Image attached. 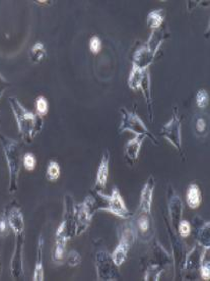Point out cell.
Instances as JSON below:
<instances>
[{
	"label": "cell",
	"instance_id": "34",
	"mask_svg": "<svg viewBox=\"0 0 210 281\" xmlns=\"http://www.w3.org/2000/svg\"><path fill=\"white\" fill-rule=\"evenodd\" d=\"M81 260L82 259H81L80 254L77 252H75V251H71L69 253V255L67 256V263L70 266H76V265H78L81 263Z\"/></svg>",
	"mask_w": 210,
	"mask_h": 281
},
{
	"label": "cell",
	"instance_id": "23",
	"mask_svg": "<svg viewBox=\"0 0 210 281\" xmlns=\"http://www.w3.org/2000/svg\"><path fill=\"white\" fill-rule=\"evenodd\" d=\"M46 56H47V52H46V49L42 43H36L32 47L31 52H30V58H31L32 62L39 63V62L43 61Z\"/></svg>",
	"mask_w": 210,
	"mask_h": 281
},
{
	"label": "cell",
	"instance_id": "11",
	"mask_svg": "<svg viewBox=\"0 0 210 281\" xmlns=\"http://www.w3.org/2000/svg\"><path fill=\"white\" fill-rule=\"evenodd\" d=\"M169 210L172 224L175 227V229H178L179 223L182 220L183 204L180 197L176 194L175 191H172V194L169 199Z\"/></svg>",
	"mask_w": 210,
	"mask_h": 281
},
{
	"label": "cell",
	"instance_id": "20",
	"mask_svg": "<svg viewBox=\"0 0 210 281\" xmlns=\"http://www.w3.org/2000/svg\"><path fill=\"white\" fill-rule=\"evenodd\" d=\"M186 201L188 206L191 209H197L201 202H202V198H201V192L200 189L198 188L197 184H190L189 189L187 191V195H186Z\"/></svg>",
	"mask_w": 210,
	"mask_h": 281
},
{
	"label": "cell",
	"instance_id": "26",
	"mask_svg": "<svg viewBox=\"0 0 210 281\" xmlns=\"http://www.w3.org/2000/svg\"><path fill=\"white\" fill-rule=\"evenodd\" d=\"M163 21H164V14H163V10L161 9L151 11L147 16V25L152 30H158L163 24Z\"/></svg>",
	"mask_w": 210,
	"mask_h": 281
},
{
	"label": "cell",
	"instance_id": "27",
	"mask_svg": "<svg viewBox=\"0 0 210 281\" xmlns=\"http://www.w3.org/2000/svg\"><path fill=\"white\" fill-rule=\"evenodd\" d=\"M60 176V166L57 162L51 161L47 169V177L50 181H55Z\"/></svg>",
	"mask_w": 210,
	"mask_h": 281
},
{
	"label": "cell",
	"instance_id": "33",
	"mask_svg": "<svg viewBox=\"0 0 210 281\" xmlns=\"http://www.w3.org/2000/svg\"><path fill=\"white\" fill-rule=\"evenodd\" d=\"M90 49L94 54H98L102 49V42L100 38L97 36H94L90 41Z\"/></svg>",
	"mask_w": 210,
	"mask_h": 281
},
{
	"label": "cell",
	"instance_id": "10",
	"mask_svg": "<svg viewBox=\"0 0 210 281\" xmlns=\"http://www.w3.org/2000/svg\"><path fill=\"white\" fill-rule=\"evenodd\" d=\"M22 246L23 235L17 236L15 250L11 259V274L14 278H19L22 275Z\"/></svg>",
	"mask_w": 210,
	"mask_h": 281
},
{
	"label": "cell",
	"instance_id": "30",
	"mask_svg": "<svg viewBox=\"0 0 210 281\" xmlns=\"http://www.w3.org/2000/svg\"><path fill=\"white\" fill-rule=\"evenodd\" d=\"M208 101H209L208 93L204 90H200L196 95V103L198 107L204 109L208 105Z\"/></svg>",
	"mask_w": 210,
	"mask_h": 281
},
{
	"label": "cell",
	"instance_id": "32",
	"mask_svg": "<svg viewBox=\"0 0 210 281\" xmlns=\"http://www.w3.org/2000/svg\"><path fill=\"white\" fill-rule=\"evenodd\" d=\"M178 230L183 238H187L191 233V225L186 220H181L178 226Z\"/></svg>",
	"mask_w": 210,
	"mask_h": 281
},
{
	"label": "cell",
	"instance_id": "5",
	"mask_svg": "<svg viewBox=\"0 0 210 281\" xmlns=\"http://www.w3.org/2000/svg\"><path fill=\"white\" fill-rule=\"evenodd\" d=\"M135 238L136 237H135L133 227L131 225V222L122 226L119 245L117 246V248L111 255L113 261L115 262V264L117 266L122 265L125 262V260L127 259L128 252H129L131 246L133 245Z\"/></svg>",
	"mask_w": 210,
	"mask_h": 281
},
{
	"label": "cell",
	"instance_id": "28",
	"mask_svg": "<svg viewBox=\"0 0 210 281\" xmlns=\"http://www.w3.org/2000/svg\"><path fill=\"white\" fill-rule=\"evenodd\" d=\"M36 109L37 112L39 114V116H45L48 111H49V105H48V101L44 96H40L37 98L36 101Z\"/></svg>",
	"mask_w": 210,
	"mask_h": 281
},
{
	"label": "cell",
	"instance_id": "24",
	"mask_svg": "<svg viewBox=\"0 0 210 281\" xmlns=\"http://www.w3.org/2000/svg\"><path fill=\"white\" fill-rule=\"evenodd\" d=\"M145 71L146 69H140L133 65L131 74H130V78H129V87L132 90L139 89V86H140V83H141V80H142V77H143V74Z\"/></svg>",
	"mask_w": 210,
	"mask_h": 281
},
{
	"label": "cell",
	"instance_id": "7",
	"mask_svg": "<svg viewBox=\"0 0 210 281\" xmlns=\"http://www.w3.org/2000/svg\"><path fill=\"white\" fill-rule=\"evenodd\" d=\"M96 200L93 197H88L85 202L76 208L75 219V235L80 236L89 227L94 213L97 211Z\"/></svg>",
	"mask_w": 210,
	"mask_h": 281
},
{
	"label": "cell",
	"instance_id": "8",
	"mask_svg": "<svg viewBox=\"0 0 210 281\" xmlns=\"http://www.w3.org/2000/svg\"><path fill=\"white\" fill-rule=\"evenodd\" d=\"M117 267L107 252H100L97 255V273L100 280H118L120 275Z\"/></svg>",
	"mask_w": 210,
	"mask_h": 281
},
{
	"label": "cell",
	"instance_id": "15",
	"mask_svg": "<svg viewBox=\"0 0 210 281\" xmlns=\"http://www.w3.org/2000/svg\"><path fill=\"white\" fill-rule=\"evenodd\" d=\"M145 136H136L133 140H129L125 147V158L130 165H133L139 156V151Z\"/></svg>",
	"mask_w": 210,
	"mask_h": 281
},
{
	"label": "cell",
	"instance_id": "19",
	"mask_svg": "<svg viewBox=\"0 0 210 281\" xmlns=\"http://www.w3.org/2000/svg\"><path fill=\"white\" fill-rule=\"evenodd\" d=\"M209 131V119L206 114H198L194 119V132L197 137L205 138Z\"/></svg>",
	"mask_w": 210,
	"mask_h": 281
},
{
	"label": "cell",
	"instance_id": "22",
	"mask_svg": "<svg viewBox=\"0 0 210 281\" xmlns=\"http://www.w3.org/2000/svg\"><path fill=\"white\" fill-rule=\"evenodd\" d=\"M42 251H43V240L39 241V246H38V256H37V263L35 267V272H34V280L42 281L44 280V269H43V264H42Z\"/></svg>",
	"mask_w": 210,
	"mask_h": 281
},
{
	"label": "cell",
	"instance_id": "3",
	"mask_svg": "<svg viewBox=\"0 0 210 281\" xmlns=\"http://www.w3.org/2000/svg\"><path fill=\"white\" fill-rule=\"evenodd\" d=\"M131 225L135 237L143 243L150 242L154 237V223L150 212L137 210L132 217Z\"/></svg>",
	"mask_w": 210,
	"mask_h": 281
},
{
	"label": "cell",
	"instance_id": "1",
	"mask_svg": "<svg viewBox=\"0 0 210 281\" xmlns=\"http://www.w3.org/2000/svg\"><path fill=\"white\" fill-rule=\"evenodd\" d=\"M9 104L17 122L19 134L21 135L23 140L31 143L42 131L43 119L23 108V106L15 97L9 98Z\"/></svg>",
	"mask_w": 210,
	"mask_h": 281
},
{
	"label": "cell",
	"instance_id": "21",
	"mask_svg": "<svg viewBox=\"0 0 210 281\" xmlns=\"http://www.w3.org/2000/svg\"><path fill=\"white\" fill-rule=\"evenodd\" d=\"M67 239L66 238H57L56 245L53 251V261L55 263H62L64 260V253H65V246H66Z\"/></svg>",
	"mask_w": 210,
	"mask_h": 281
},
{
	"label": "cell",
	"instance_id": "37",
	"mask_svg": "<svg viewBox=\"0 0 210 281\" xmlns=\"http://www.w3.org/2000/svg\"><path fill=\"white\" fill-rule=\"evenodd\" d=\"M9 86V84L2 78V76L0 75V98L2 97L3 93H4V90Z\"/></svg>",
	"mask_w": 210,
	"mask_h": 281
},
{
	"label": "cell",
	"instance_id": "14",
	"mask_svg": "<svg viewBox=\"0 0 210 281\" xmlns=\"http://www.w3.org/2000/svg\"><path fill=\"white\" fill-rule=\"evenodd\" d=\"M154 186H155L154 178H153V176H149V178L147 179V181L144 184L143 190L141 192V198H140V203H139L138 210L145 211V212H150Z\"/></svg>",
	"mask_w": 210,
	"mask_h": 281
},
{
	"label": "cell",
	"instance_id": "6",
	"mask_svg": "<svg viewBox=\"0 0 210 281\" xmlns=\"http://www.w3.org/2000/svg\"><path fill=\"white\" fill-rule=\"evenodd\" d=\"M121 114H122V122L120 126V132L129 131L131 133H134L136 136H145L149 138L154 144H158L155 137L151 135L148 129L144 126L143 122L135 113L129 112L126 108H122Z\"/></svg>",
	"mask_w": 210,
	"mask_h": 281
},
{
	"label": "cell",
	"instance_id": "4",
	"mask_svg": "<svg viewBox=\"0 0 210 281\" xmlns=\"http://www.w3.org/2000/svg\"><path fill=\"white\" fill-rule=\"evenodd\" d=\"M98 195L100 198L105 202L103 206L99 207L98 210H103V211H108L116 216H119L124 219H129L131 218V213L127 209L124 200L122 199V196L117 188L113 189L112 195L111 196H106L103 193L98 192Z\"/></svg>",
	"mask_w": 210,
	"mask_h": 281
},
{
	"label": "cell",
	"instance_id": "31",
	"mask_svg": "<svg viewBox=\"0 0 210 281\" xmlns=\"http://www.w3.org/2000/svg\"><path fill=\"white\" fill-rule=\"evenodd\" d=\"M36 163H37L36 158L32 153H27L23 156V165L27 170H30V171L34 170L36 167Z\"/></svg>",
	"mask_w": 210,
	"mask_h": 281
},
{
	"label": "cell",
	"instance_id": "12",
	"mask_svg": "<svg viewBox=\"0 0 210 281\" xmlns=\"http://www.w3.org/2000/svg\"><path fill=\"white\" fill-rule=\"evenodd\" d=\"M207 251L208 250L202 248L200 245L197 247H194L190 251V253L186 256L185 265H184L185 270H188V271L197 270L201 266V263L204 259V255L206 254Z\"/></svg>",
	"mask_w": 210,
	"mask_h": 281
},
{
	"label": "cell",
	"instance_id": "35",
	"mask_svg": "<svg viewBox=\"0 0 210 281\" xmlns=\"http://www.w3.org/2000/svg\"><path fill=\"white\" fill-rule=\"evenodd\" d=\"M200 273H201V277L204 279V280H209L210 278V265L209 262L206 261L204 262V259L201 263V266H200Z\"/></svg>",
	"mask_w": 210,
	"mask_h": 281
},
{
	"label": "cell",
	"instance_id": "29",
	"mask_svg": "<svg viewBox=\"0 0 210 281\" xmlns=\"http://www.w3.org/2000/svg\"><path fill=\"white\" fill-rule=\"evenodd\" d=\"M162 271L159 265H150L146 271L145 280H159Z\"/></svg>",
	"mask_w": 210,
	"mask_h": 281
},
{
	"label": "cell",
	"instance_id": "36",
	"mask_svg": "<svg viewBox=\"0 0 210 281\" xmlns=\"http://www.w3.org/2000/svg\"><path fill=\"white\" fill-rule=\"evenodd\" d=\"M8 221L5 215L0 216V237H6L8 235Z\"/></svg>",
	"mask_w": 210,
	"mask_h": 281
},
{
	"label": "cell",
	"instance_id": "18",
	"mask_svg": "<svg viewBox=\"0 0 210 281\" xmlns=\"http://www.w3.org/2000/svg\"><path fill=\"white\" fill-rule=\"evenodd\" d=\"M109 161H110V154H109V151H107L104 154V157L102 159V162L99 166L98 173H97L96 186L99 188V190H104L107 184L108 173H109Z\"/></svg>",
	"mask_w": 210,
	"mask_h": 281
},
{
	"label": "cell",
	"instance_id": "25",
	"mask_svg": "<svg viewBox=\"0 0 210 281\" xmlns=\"http://www.w3.org/2000/svg\"><path fill=\"white\" fill-rule=\"evenodd\" d=\"M197 239L199 245L202 248L209 250V222L203 223L202 226L198 229Z\"/></svg>",
	"mask_w": 210,
	"mask_h": 281
},
{
	"label": "cell",
	"instance_id": "16",
	"mask_svg": "<svg viewBox=\"0 0 210 281\" xmlns=\"http://www.w3.org/2000/svg\"><path fill=\"white\" fill-rule=\"evenodd\" d=\"M7 217V221L8 224L10 226V228L13 230V232L16 236L22 235L23 230H24V220H23V216L20 212V210L18 208H11L8 211V214L6 215Z\"/></svg>",
	"mask_w": 210,
	"mask_h": 281
},
{
	"label": "cell",
	"instance_id": "17",
	"mask_svg": "<svg viewBox=\"0 0 210 281\" xmlns=\"http://www.w3.org/2000/svg\"><path fill=\"white\" fill-rule=\"evenodd\" d=\"M139 89L142 90L143 92V95H144V98H145V101H146V104L148 106V112H149V115H150V119L152 121V118H153V113H152V99H151V86H150V77H149V73L148 71L146 69L143 74V77H142V80H141V83H140V86H139Z\"/></svg>",
	"mask_w": 210,
	"mask_h": 281
},
{
	"label": "cell",
	"instance_id": "9",
	"mask_svg": "<svg viewBox=\"0 0 210 281\" xmlns=\"http://www.w3.org/2000/svg\"><path fill=\"white\" fill-rule=\"evenodd\" d=\"M163 137L169 140L176 149H182V137H181V121L177 115L176 111L174 112L173 119L163 128L162 130Z\"/></svg>",
	"mask_w": 210,
	"mask_h": 281
},
{
	"label": "cell",
	"instance_id": "13",
	"mask_svg": "<svg viewBox=\"0 0 210 281\" xmlns=\"http://www.w3.org/2000/svg\"><path fill=\"white\" fill-rule=\"evenodd\" d=\"M155 53H153L146 45L139 48L133 56V65L140 69H147L152 63Z\"/></svg>",
	"mask_w": 210,
	"mask_h": 281
},
{
	"label": "cell",
	"instance_id": "2",
	"mask_svg": "<svg viewBox=\"0 0 210 281\" xmlns=\"http://www.w3.org/2000/svg\"><path fill=\"white\" fill-rule=\"evenodd\" d=\"M1 144L9 170V192L14 193L17 190V179L20 170V150L18 144L11 139L1 137Z\"/></svg>",
	"mask_w": 210,
	"mask_h": 281
}]
</instances>
